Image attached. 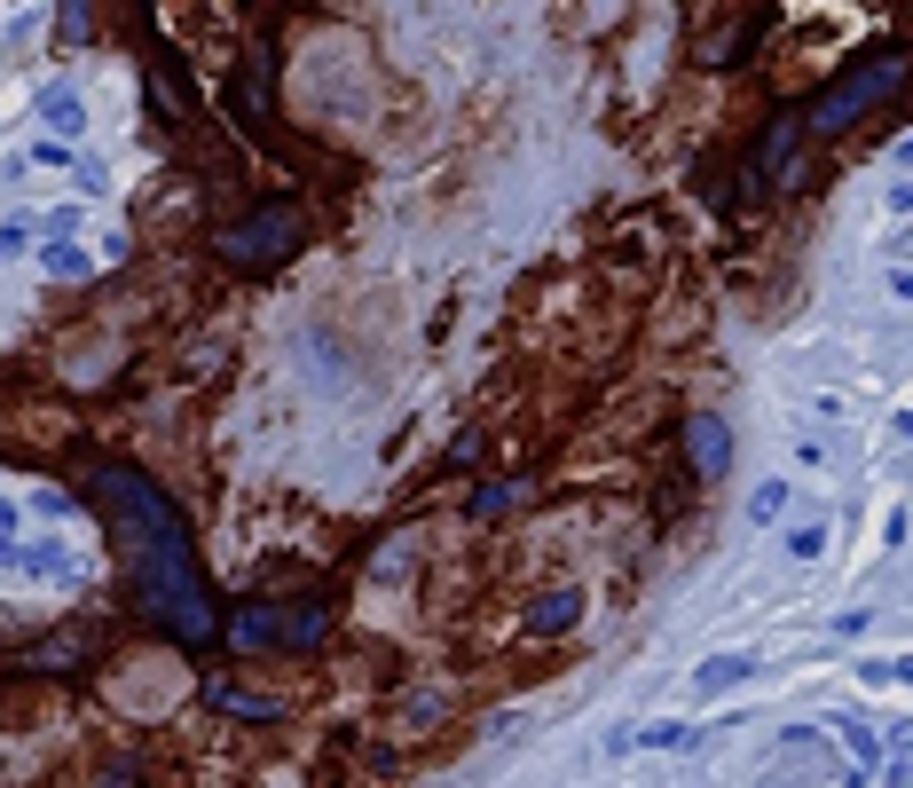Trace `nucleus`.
I'll return each instance as SVG.
<instances>
[{
  "label": "nucleus",
  "instance_id": "7",
  "mask_svg": "<svg viewBox=\"0 0 913 788\" xmlns=\"http://www.w3.org/2000/svg\"><path fill=\"white\" fill-rule=\"evenodd\" d=\"M749 513H756V520H780V513H788V481H764L756 497H749Z\"/></svg>",
  "mask_w": 913,
  "mask_h": 788
},
{
  "label": "nucleus",
  "instance_id": "2",
  "mask_svg": "<svg viewBox=\"0 0 913 788\" xmlns=\"http://www.w3.org/2000/svg\"><path fill=\"white\" fill-rule=\"evenodd\" d=\"M292 245H299V221H292L284 206H276V213H252V221H236L229 237H221V253H229V260H284Z\"/></svg>",
  "mask_w": 913,
  "mask_h": 788
},
{
  "label": "nucleus",
  "instance_id": "5",
  "mask_svg": "<svg viewBox=\"0 0 913 788\" xmlns=\"http://www.w3.org/2000/svg\"><path fill=\"white\" fill-rule=\"evenodd\" d=\"M575 607H583V600H575V591H559V600H544V607H535V623H528V631H535V639L567 631V623H575Z\"/></svg>",
  "mask_w": 913,
  "mask_h": 788
},
{
  "label": "nucleus",
  "instance_id": "8",
  "mask_svg": "<svg viewBox=\"0 0 913 788\" xmlns=\"http://www.w3.org/2000/svg\"><path fill=\"white\" fill-rule=\"evenodd\" d=\"M24 245H32V229H24V221H9V229H0V253H9V260H16Z\"/></svg>",
  "mask_w": 913,
  "mask_h": 788
},
{
  "label": "nucleus",
  "instance_id": "1",
  "mask_svg": "<svg viewBox=\"0 0 913 788\" xmlns=\"http://www.w3.org/2000/svg\"><path fill=\"white\" fill-rule=\"evenodd\" d=\"M898 79H905V63H898V56L866 63V72H851L842 87H827V95H819V111H811V126H819V135H835V126H851V119L874 103V95H890Z\"/></svg>",
  "mask_w": 913,
  "mask_h": 788
},
{
  "label": "nucleus",
  "instance_id": "10",
  "mask_svg": "<svg viewBox=\"0 0 913 788\" xmlns=\"http://www.w3.org/2000/svg\"><path fill=\"white\" fill-rule=\"evenodd\" d=\"M890 253H913V229H898V237H890Z\"/></svg>",
  "mask_w": 913,
  "mask_h": 788
},
{
  "label": "nucleus",
  "instance_id": "6",
  "mask_svg": "<svg viewBox=\"0 0 913 788\" xmlns=\"http://www.w3.org/2000/svg\"><path fill=\"white\" fill-rule=\"evenodd\" d=\"M693 457H701L708 473L725 466V426H717V418H701V426H693Z\"/></svg>",
  "mask_w": 913,
  "mask_h": 788
},
{
  "label": "nucleus",
  "instance_id": "9",
  "mask_svg": "<svg viewBox=\"0 0 913 788\" xmlns=\"http://www.w3.org/2000/svg\"><path fill=\"white\" fill-rule=\"evenodd\" d=\"M890 663H898V686H913V654H890Z\"/></svg>",
  "mask_w": 913,
  "mask_h": 788
},
{
  "label": "nucleus",
  "instance_id": "4",
  "mask_svg": "<svg viewBox=\"0 0 913 788\" xmlns=\"http://www.w3.org/2000/svg\"><path fill=\"white\" fill-rule=\"evenodd\" d=\"M40 111H48V126H63V135H72V126H87V111H79V95H72V87H48V95H40Z\"/></svg>",
  "mask_w": 913,
  "mask_h": 788
},
{
  "label": "nucleus",
  "instance_id": "3",
  "mask_svg": "<svg viewBox=\"0 0 913 788\" xmlns=\"http://www.w3.org/2000/svg\"><path fill=\"white\" fill-rule=\"evenodd\" d=\"M749 678H756V654H708V663L693 670V702H725Z\"/></svg>",
  "mask_w": 913,
  "mask_h": 788
}]
</instances>
